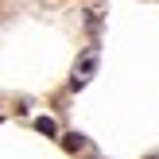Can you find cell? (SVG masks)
<instances>
[{
  "label": "cell",
  "mask_w": 159,
  "mask_h": 159,
  "mask_svg": "<svg viewBox=\"0 0 159 159\" xmlns=\"http://www.w3.org/2000/svg\"><path fill=\"white\" fill-rule=\"evenodd\" d=\"M35 128L43 132V136H54V132H58V124H54L51 116H39V120H35Z\"/></svg>",
  "instance_id": "2"
},
{
  "label": "cell",
  "mask_w": 159,
  "mask_h": 159,
  "mask_svg": "<svg viewBox=\"0 0 159 159\" xmlns=\"http://www.w3.org/2000/svg\"><path fill=\"white\" fill-rule=\"evenodd\" d=\"M62 144H66L70 152H82V148H85V136H82V132H70V136H62Z\"/></svg>",
  "instance_id": "1"
},
{
  "label": "cell",
  "mask_w": 159,
  "mask_h": 159,
  "mask_svg": "<svg viewBox=\"0 0 159 159\" xmlns=\"http://www.w3.org/2000/svg\"><path fill=\"white\" fill-rule=\"evenodd\" d=\"M152 159H159V155H152Z\"/></svg>",
  "instance_id": "3"
}]
</instances>
